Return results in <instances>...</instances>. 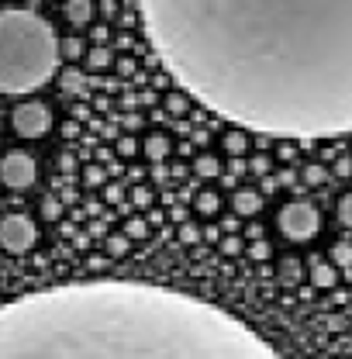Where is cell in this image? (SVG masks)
<instances>
[{
	"instance_id": "cell-1",
	"label": "cell",
	"mask_w": 352,
	"mask_h": 359,
	"mask_svg": "<svg viewBox=\"0 0 352 359\" xmlns=\"http://www.w3.org/2000/svg\"><path fill=\"white\" fill-rule=\"evenodd\" d=\"M159 62L256 135L352 132V0H138Z\"/></svg>"
},
{
	"instance_id": "cell-5",
	"label": "cell",
	"mask_w": 352,
	"mask_h": 359,
	"mask_svg": "<svg viewBox=\"0 0 352 359\" xmlns=\"http://www.w3.org/2000/svg\"><path fill=\"white\" fill-rule=\"evenodd\" d=\"M39 231H35V222L28 215H7L0 222V245L11 252V256H21L35 245Z\"/></svg>"
},
{
	"instance_id": "cell-21",
	"label": "cell",
	"mask_w": 352,
	"mask_h": 359,
	"mask_svg": "<svg viewBox=\"0 0 352 359\" xmlns=\"http://www.w3.org/2000/svg\"><path fill=\"white\" fill-rule=\"evenodd\" d=\"M111 252L121 256V252H125V238H111Z\"/></svg>"
},
{
	"instance_id": "cell-17",
	"label": "cell",
	"mask_w": 352,
	"mask_h": 359,
	"mask_svg": "<svg viewBox=\"0 0 352 359\" xmlns=\"http://www.w3.org/2000/svg\"><path fill=\"white\" fill-rule=\"evenodd\" d=\"M304 180H308V183H321V180H325V170H321V166H308V170H304Z\"/></svg>"
},
{
	"instance_id": "cell-9",
	"label": "cell",
	"mask_w": 352,
	"mask_h": 359,
	"mask_svg": "<svg viewBox=\"0 0 352 359\" xmlns=\"http://www.w3.org/2000/svg\"><path fill=\"white\" fill-rule=\"evenodd\" d=\"M276 276H280V283L283 287H294L301 276H304V266L297 263V259H280V266H276Z\"/></svg>"
},
{
	"instance_id": "cell-16",
	"label": "cell",
	"mask_w": 352,
	"mask_h": 359,
	"mask_svg": "<svg viewBox=\"0 0 352 359\" xmlns=\"http://www.w3.org/2000/svg\"><path fill=\"white\" fill-rule=\"evenodd\" d=\"M224 145H228V152H242V149H245V138H242V135H228Z\"/></svg>"
},
{
	"instance_id": "cell-6",
	"label": "cell",
	"mask_w": 352,
	"mask_h": 359,
	"mask_svg": "<svg viewBox=\"0 0 352 359\" xmlns=\"http://www.w3.org/2000/svg\"><path fill=\"white\" fill-rule=\"evenodd\" d=\"M52 118H48V107L39 100H28V104H18L14 107V132L21 138H39L48 132Z\"/></svg>"
},
{
	"instance_id": "cell-20",
	"label": "cell",
	"mask_w": 352,
	"mask_h": 359,
	"mask_svg": "<svg viewBox=\"0 0 352 359\" xmlns=\"http://www.w3.org/2000/svg\"><path fill=\"white\" fill-rule=\"evenodd\" d=\"M201 173L211 177V173H215V159H201Z\"/></svg>"
},
{
	"instance_id": "cell-15",
	"label": "cell",
	"mask_w": 352,
	"mask_h": 359,
	"mask_svg": "<svg viewBox=\"0 0 352 359\" xmlns=\"http://www.w3.org/2000/svg\"><path fill=\"white\" fill-rule=\"evenodd\" d=\"M62 87L69 90V93H76V90L83 87V76H80V73H76V69H69V73H66V76H62Z\"/></svg>"
},
{
	"instance_id": "cell-14",
	"label": "cell",
	"mask_w": 352,
	"mask_h": 359,
	"mask_svg": "<svg viewBox=\"0 0 352 359\" xmlns=\"http://www.w3.org/2000/svg\"><path fill=\"white\" fill-rule=\"evenodd\" d=\"M339 222L346 224V228H352V194H346L339 201Z\"/></svg>"
},
{
	"instance_id": "cell-2",
	"label": "cell",
	"mask_w": 352,
	"mask_h": 359,
	"mask_svg": "<svg viewBox=\"0 0 352 359\" xmlns=\"http://www.w3.org/2000/svg\"><path fill=\"white\" fill-rule=\"evenodd\" d=\"M269 359L245 321L190 294L93 280L25 294L0 308V359Z\"/></svg>"
},
{
	"instance_id": "cell-11",
	"label": "cell",
	"mask_w": 352,
	"mask_h": 359,
	"mask_svg": "<svg viewBox=\"0 0 352 359\" xmlns=\"http://www.w3.org/2000/svg\"><path fill=\"white\" fill-rule=\"evenodd\" d=\"M311 280H314V287H335V269L318 259V263L311 266Z\"/></svg>"
},
{
	"instance_id": "cell-7",
	"label": "cell",
	"mask_w": 352,
	"mask_h": 359,
	"mask_svg": "<svg viewBox=\"0 0 352 359\" xmlns=\"http://www.w3.org/2000/svg\"><path fill=\"white\" fill-rule=\"evenodd\" d=\"M35 159L28 152H7L4 163H0V180L11 187V190H25L35 183Z\"/></svg>"
},
{
	"instance_id": "cell-10",
	"label": "cell",
	"mask_w": 352,
	"mask_h": 359,
	"mask_svg": "<svg viewBox=\"0 0 352 359\" xmlns=\"http://www.w3.org/2000/svg\"><path fill=\"white\" fill-rule=\"evenodd\" d=\"M263 208V197L259 194H252V190H238L235 194V211L238 215H256Z\"/></svg>"
},
{
	"instance_id": "cell-12",
	"label": "cell",
	"mask_w": 352,
	"mask_h": 359,
	"mask_svg": "<svg viewBox=\"0 0 352 359\" xmlns=\"http://www.w3.org/2000/svg\"><path fill=\"white\" fill-rule=\"evenodd\" d=\"M166 149H170V145H166V138H163V135H152V138L145 142V152H149V159H156V163L166 156Z\"/></svg>"
},
{
	"instance_id": "cell-13",
	"label": "cell",
	"mask_w": 352,
	"mask_h": 359,
	"mask_svg": "<svg viewBox=\"0 0 352 359\" xmlns=\"http://www.w3.org/2000/svg\"><path fill=\"white\" fill-rule=\"evenodd\" d=\"M332 263H339V266H352V245L349 242H339V245L332 249Z\"/></svg>"
},
{
	"instance_id": "cell-4",
	"label": "cell",
	"mask_w": 352,
	"mask_h": 359,
	"mask_svg": "<svg viewBox=\"0 0 352 359\" xmlns=\"http://www.w3.org/2000/svg\"><path fill=\"white\" fill-rule=\"evenodd\" d=\"M318 228H321V218H318V211L304 204V201H294V204H287L283 211H280V231L290 238V242H308L318 235Z\"/></svg>"
},
{
	"instance_id": "cell-18",
	"label": "cell",
	"mask_w": 352,
	"mask_h": 359,
	"mask_svg": "<svg viewBox=\"0 0 352 359\" xmlns=\"http://www.w3.org/2000/svg\"><path fill=\"white\" fill-rule=\"evenodd\" d=\"M80 48H83V45L76 42V39H73V42H66V45H59V52H69V55H76Z\"/></svg>"
},
{
	"instance_id": "cell-3",
	"label": "cell",
	"mask_w": 352,
	"mask_h": 359,
	"mask_svg": "<svg viewBox=\"0 0 352 359\" xmlns=\"http://www.w3.org/2000/svg\"><path fill=\"white\" fill-rule=\"evenodd\" d=\"M59 39L35 11H0V93L39 90L55 73Z\"/></svg>"
},
{
	"instance_id": "cell-8",
	"label": "cell",
	"mask_w": 352,
	"mask_h": 359,
	"mask_svg": "<svg viewBox=\"0 0 352 359\" xmlns=\"http://www.w3.org/2000/svg\"><path fill=\"white\" fill-rule=\"evenodd\" d=\"M66 18H69L73 28H83L90 18H93V4L90 0H69L66 4Z\"/></svg>"
},
{
	"instance_id": "cell-19",
	"label": "cell",
	"mask_w": 352,
	"mask_h": 359,
	"mask_svg": "<svg viewBox=\"0 0 352 359\" xmlns=\"http://www.w3.org/2000/svg\"><path fill=\"white\" fill-rule=\"evenodd\" d=\"M218 208V197H201V211H215Z\"/></svg>"
}]
</instances>
